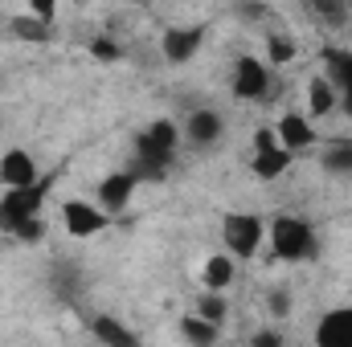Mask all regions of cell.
Returning <instances> with one entry per match:
<instances>
[{
    "mask_svg": "<svg viewBox=\"0 0 352 347\" xmlns=\"http://www.w3.org/2000/svg\"><path fill=\"white\" fill-rule=\"evenodd\" d=\"M180 139H184V131L176 127L173 119L148 123L135 135V168H127V172L135 176V180H164L168 168H173V160H176Z\"/></svg>",
    "mask_w": 352,
    "mask_h": 347,
    "instance_id": "1",
    "label": "cell"
},
{
    "mask_svg": "<svg viewBox=\"0 0 352 347\" xmlns=\"http://www.w3.org/2000/svg\"><path fill=\"white\" fill-rule=\"evenodd\" d=\"M41 204H45V188H12L0 196V229L12 233L16 241H41Z\"/></svg>",
    "mask_w": 352,
    "mask_h": 347,
    "instance_id": "2",
    "label": "cell"
},
{
    "mask_svg": "<svg viewBox=\"0 0 352 347\" xmlns=\"http://www.w3.org/2000/svg\"><path fill=\"white\" fill-rule=\"evenodd\" d=\"M266 241L278 261H316V254H320L316 225L307 217H291V213H278L266 225Z\"/></svg>",
    "mask_w": 352,
    "mask_h": 347,
    "instance_id": "3",
    "label": "cell"
},
{
    "mask_svg": "<svg viewBox=\"0 0 352 347\" xmlns=\"http://www.w3.org/2000/svg\"><path fill=\"white\" fill-rule=\"evenodd\" d=\"M221 241L234 261H250L266 241V221L258 213H226L221 217Z\"/></svg>",
    "mask_w": 352,
    "mask_h": 347,
    "instance_id": "4",
    "label": "cell"
},
{
    "mask_svg": "<svg viewBox=\"0 0 352 347\" xmlns=\"http://www.w3.org/2000/svg\"><path fill=\"white\" fill-rule=\"evenodd\" d=\"M266 90H270V66L263 58H250V53L238 58L234 62V94L246 102H258V98H266Z\"/></svg>",
    "mask_w": 352,
    "mask_h": 347,
    "instance_id": "5",
    "label": "cell"
},
{
    "mask_svg": "<svg viewBox=\"0 0 352 347\" xmlns=\"http://www.w3.org/2000/svg\"><path fill=\"white\" fill-rule=\"evenodd\" d=\"M324 78L336 86L340 94V110L352 119V49H336V45H328L324 53Z\"/></svg>",
    "mask_w": 352,
    "mask_h": 347,
    "instance_id": "6",
    "label": "cell"
},
{
    "mask_svg": "<svg viewBox=\"0 0 352 347\" xmlns=\"http://www.w3.org/2000/svg\"><path fill=\"white\" fill-rule=\"evenodd\" d=\"M135 188H140V180L131 172H111L98 180V208L107 213V217H119L127 204H131V196H135Z\"/></svg>",
    "mask_w": 352,
    "mask_h": 347,
    "instance_id": "7",
    "label": "cell"
},
{
    "mask_svg": "<svg viewBox=\"0 0 352 347\" xmlns=\"http://www.w3.org/2000/svg\"><path fill=\"white\" fill-rule=\"evenodd\" d=\"M107 213L98 208V204H87V200H66L62 204V225H66V233L70 237H94L98 229H107Z\"/></svg>",
    "mask_w": 352,
    "mask_h": 347,
    "instance_id": "8",
    "label": "cell"
},
{
    "mask_svg": "<svg viewBox=\"0 0 352 347\" xmlns=\"http://www.w3.org/2000/svg\"><path fill=\"white\" fill-rule=\"evenodd\" d=\"M274 135H278V147H287L291 156L303 152V147H316V143H320V131H316L311 119L299 115V110H287V115L274 123Z\"/></svg>",
    "mask_w": 352,
    "mask_h": 347,
    "instance_id": "9",
    "label": "cell"
},
{
    "mask_svg": "<svg viewBox=\"0 0 352 347\" xmlns=\"http://www.w3.org/2000/svg\"><path fill=\"white\" fill-rule=\"evenodd\" d=\"M316 347H352V307H332L320 315Z\"/></svg>",
    "mask_w": 352,
    "mask_h": 347,
    "instance_id": "10",
    "label": "cell"
},
{
    "mask_svg": "<svg viewBox=\"0 0 352 347\" xmlns=\"http://www.w3.org/2000/svg\"><path fill=\"white\" fill-rule=\"evenodd\" d=\"M0 184H4V192H12V188H33V184H37V164H33V156H29L25 147H8V152L0 156Z\"/></svg>",
    "mask_w": 352,
    "mask_h": 347,
    "instance_id": "11",
    "label": "cell"
},
{
    "mask_svg": "<svg viewBox=\"0 0 352 347\" xmlns=\"http://www.w3.org/2000/svg\"><path fill=\"white\" fill-rule=\"evenodd\" d=\"M180 131H184V139H188L192 147H213V143L226 135V119H221L217 110L201 106V110H192V115H188V123H184Z\"/></svg>",
    "mask_w": 352,
    "mask_h": 347,
    "instance_id": "12",
    "label": "cell"
},
{
    "mask_svg": "<svg viewBox=\"0 0 352 347\" xmlns=\"http://www.w3.org/2000/svg\"><path fill=\"white\" fill-rule=\"evenodd\" d=\"M201 37H205V29H197V25H176L164 33V41H160V53L173 62V66H184L197 49H201Z\"/></svg>",
    "mask_w": 352,
    "mask_h": 347,
    "instance_id": "13",
    "label": "cell"
},
{
    "mask_svg": "<svg viewBox=\"0 0 352 347\" xmlns=\"http://www.w3.org/2000/svg\"><path fill=\"white\" fill-rule=\"evenodd\" d=\"M90 331H94L98 347H140L135 331H131L123 319H115V315H94V319H90Z\"/></svg>",
    "mask_w": 352,
    "mask_h": 347,
    "instance_id": "14",
    "label": "cell"
},
{
    "mask_svg": "<svg viewBox=\"0 0 352 347\" xmlns=\"http://www.w3.org/2000/svg\"><path fill=\"white\" fill-rule=\"evenodd\" d=\"M336 106H340L336 86H332L324 74H316V78L307 82V115H311V119H324V115H332Z\"/></svg>",
    "mask_w": 352,
    "mask_h": 347,
    "instance_id": "15",
    "label": "cell"
},
{
    "mask_svg": "<svg viewBox=\"0 0 352 347\" xmlns=\"http://www.w3.org/2000/svg\"><path fill=\"white\" fill-rule=\"evenodd\" d=\"M291 164H295V156L287 147H266V152H254V160H250L258 180H278V176L291 172Z\"/></svg>",
    "mask_w": 352,
    "mask_h": 347,
    "instance_id": "16",
    "label": "cell"
},
{
    "mask_svg": "<svg viewBox=\"0 0 352 347\" xmlns=\"http://www.w3.org/2000/svg\"><path fill=\"white\" fill-rule=\"evenodd\" d=\"M201 278H205V290L221 294V290L234 282V258H230V254H209L205 265H201Z\"/></svg>",
    "mask_w": 352,
    "mask_h": 347,
    "instance_id": "17",
    "label": "cell"
},
{
    "mask_svg": "<svg viewBox=\"0 0 352 347\" xmlns=\"http://www.w3.org/2000/svg\"><path fill=\"white\" fill-rule=\"evenodd\" d=\"M320 168L328 176H352V139H328Z\"/></svg>",
    "mask_w": 352,
    "mask_h": 347,
    "instance_id": "18",
    "label": "cell"
},
{
    "mask_svg": "<svg viewBox=\"0 0 352 347\" xmlns=\"http://www.w3.org/2000/svg\"><path fill=\"white\" fill-rule=\"evenodd\" d=\"M176 327H180V335L192 347H213L217 335H221V327H213V323H205V319H197V315H184Z\"/></svg>",
    "mask_w": 352,
    "mask_h": 347,
    "instance_id": "19",
    "label": "cell"
},
{
    "mask_svg": "<svg viewBox=\"0 0 352 347\" xmlns=\"http://www.w3.org/2000/svg\"><path fill=\"white\" fill-rule=\"evenodd\" d=\"M197 319H205V323H213V327H221L226 323V315H230V307H226V298L221 294H213V290H205V294H197V311H192Z\"/></svg>",
    "mask_w": 352,
    "mask_h": 347,
    "instance_id": "20",
    "label": "cell"
},
{
    "mask_svg": "<svg viewBox=\"0 0 352 347\" xmlns=\"http://www.w3.org/2000/svg\"><path fill=\"white\" fill-rule=\"evenodd\" d=\"M295 41L287 37V33H270L266 37V66H287V62H295Z\"/></svg>",
    "mask_w": 352,
    "mask_h": 347,
    "instance_id": "21",
    "label": "cell"
},
{
    "mask_svg": "<svg viewBox=\"0 0 352 347\" xmlns=\"http://www.w3.org/2000/svg\"><path fill=\"white\" fill-rule=\"evenodd\" d=\"M90 58H94V62H119L123 49H119L115 37H94V41H90Z\"/></svg>",
    "mask_w": 352,
    "mask_h": 347,
    "instance_id": "22",
    "label": "cell"
},
{
    "mask_svg": "<svg viewBox=\"0 0 352 347\" xmlns=\"http://www.w3.org/2000/svg\"><path fill=\"white\" fill-rule=\"evenodd\" d=\"M266 311H270L274 319H287V315H291V294H287L283 286L266 290Z\"/></svg>",
    "mask_w": 352,
    "mask_h": 347,
    "instance_id": "23",
    "label": "cell"
},
{
    "mask_svg": "<svg viewBox=\"0 0 352 347\" xmlns=\"http://www.w3.org/2000/svg\"><path fill=\"white\" fill-rule=\"evenodd\" d=\"M29 16H33L37 25H45V29H50V21L58 16V4H54V0H33V4H29Z\"/></svg>",
    "mask_w": 352,
    "mask_h": 347,
    "instance_id": "24",
    "label": "cell"
},
{
    "mask_svg": "<svg viewBox=\"0 0 352 347\" xmlns=\"http://www.w3.org/2000/svg\"><path fill=\"white\" fill-rule=\"evenodd\" d=\"M12 29H16V37H25V41H45V37H50V29L37 25V21H12Z\"/></svg>",
    "mask_w": 352,
    "mask_h": 347,
    "instance_id": "25",
    "label": "cell"
},
{
    "mask_svg": "<svg viewBox=\"0 0 352 347\" xmlns=\"http://www.w3.org/2000/svg\"><path fill=\"white\" fill-rule=\"evenodd\" d=\"M250 347H287V339H283L278 327H263V331L250 335Z\"/></svg>",
    "mask_w": 352,
    "mask_h": 347,
    "instance_id": "26",
    "label": "cell"
},
{
    "mask_svg": "<svg viewBox=\"0 0 352 347\" xmlns=\"http://www.w3.org/2000/svg\"><path fill=\"white\" fill-rule=\"evenodd\" d=\"M266 147H278L274 127H258V131H254V152H266Z\"/></svg>",
    "mask_w": 352,
    "mask_h": 347,
    "instance_id": "27",
    "label": "cell"
}]
</instances>
